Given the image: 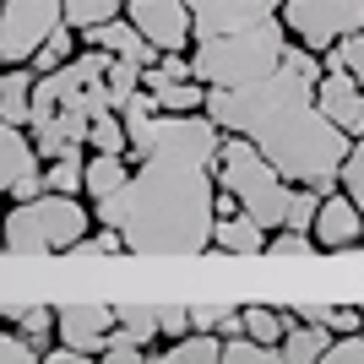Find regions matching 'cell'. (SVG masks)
I'll return each mask as SVG.
<instances>
[{
  "label": "cell",
  "mask_w": 364,
  "mask_h": 364,
  "mask_svg": "<svg viewBox=\"0 0 364 364\" xmlns=\"http://www.w3.org/2000/svg\"><path fill=\"white\" fill-rule=\"evenodd\" d=\"M76 33H82L92 49H109V55H120V60H136V65H152V60H158V49L136 33V22H131L125 11L109 16V22H87V28H76Z\"/></svg>",
  "instance_id": "4fadbf2b"
},
{
  "label": "cell",
  "mask_w": 364,
  "mask_h": 364,
  "mask_svg": "<svg viewBox=\"0 0 364 364\" xmlns=\"http://www.w3.org/2000/svg\"><path fill=\"white\" fill-rule=\"evenodd\" d=\"M125 180H131V168H125V152H92L87 164H82V191H87L92 201L114 196Z\"/></svg>",
  "instance_id": "e0dca14e"
},
{
  "label": "cell",
  "mask_w": 364,
  "mask_h": 364,
  "mask_svg": "<svg viewBox=\"0 0 364 364\" xmlns=\"http://www.w3.org/2000/svg\"><path fill=\"white\" fill-rule=\"evenodd\" d=\"M38 359H49V364H82L87 353H76V348H65V343H60V348H44Z\"/></svg>",
  "instance_id": "b9f144b4"
},
{
  "label": "cell",
  "mask_w": 364,
  "mask_h": 364,
  "mask_svg": "<svg viewBox=\"0 0 364 364\" xmlns=\"http://www.w3.org/2000/svg\"><path fill=\"white\" fill-rule=\"evenodd\" d=\"M316 109L337 131H348V136H364V82L353 71H321L316 82Z\"/></svg>",
  "instance_id": "8fae6325"
},
{
  "label": "cell",
  "mask_w": 364,
  "mask_h": 364,
  "mask_svg": "<svg viewBox=\"0 0 364 364\" xmlns=\"http://www.w3.org/2000/svg\"><path fill=\"white\" fill-rule=\"evenodd\" d=\"M125 250V240H120V228H109V223H98V234H82V240L65 250V256H120Z\"/></svg>",
  "instance_id": "e575fe53"
},
{
  "label": "cell",
  "mask_w": 364,
  "mask_h": 364,
  "mask_svg": "<svg viewBox=\"0 0 364 364\" xmlns=\"http://www.w3.org/2000/svg\"><path fill=\"white\" fill-rule=\"evenodd\" d=\"M261 256H283V261H299V256H316V240L304 228H272V240Z\"/></svg>",
  "instance_id": "d6a6232c"
},
{
  "label": "cell",
  "mask_w": 364,
  "mask_h": 364,
  "mask_svg": "<svg viewBox=\"0 0 364 364\" xmlns=\"http://www.w3.org/2000/svg\"><path fill=\"white\" fill-rule=\"evenodd\" d=\"M0 359H6V364H28V359H38V353H33L16 332H0Z\"/></svg>",
  "instance_id": "ab89813d"
},
{
  "label": "cell",
  "mask_w": 364,
  "mask_h": 364,
  "mask_svg": "<svg viewBox=\"0 0 364 364\" xmlns=\"http://www.w3.org/2000/svg\"><path fill=\"white\" fill-rule=\"evenodd\" d=\"M87 147H92V152H125V125H120V114H114V109L87 120Z\"/></svg>",
  "instance_id": "f546056e"
},
{
  "label": "cell",
  "mask_w": 364,
  "mask_h": 364,
  "mask_svg": "<svg viewBox=\"0 0 364 364\" xmlns=\"http://www.w3.org/2000/svg\"><path fill=\"white\" fill-rule=\"evenodd\" d=\"M289 49V28L267 16L245 33H218V38H196L191 44V76L201 87H245V82H261Z\"/></svg>",
  "instance_id": "3957f363"
},
{
  "label": "cell",
  "mask_w": 364,
  "mask_h": 364,
  "mask_svg": "<svg viewBox=\"0 0 364 364\" xmlns=\"http://www.w3.org/2000/svg\"><path fill=\"white\" fill-rule=\"evenodd\" d=\"M218 131L207 109L158 114L152 147L136 158V174L114 196L92 201V218L120 228L131 256H201L213 245V196H218Z\"/></svg>",
  "instance_id": "6da1fadb"
},
{
  "label": "cell",
  "mask_w": 364,
  "mask_h": 364,
  "mask_svg": "<svg viewBox=\"0 0 364 364\" xmlns=\"http://www.w3.org/2000/svg\"><path fill=\"white\" fill-rule=\"evenodd\" d=\"M223 359L228 364H272L277 348L272 343H256L250 332H234V337H223Z\"/></svg>",
  "instance_id": "4dcf8cb0"
},
{
  "label": "cell",
  "mask_w": 364,
  "mask_h": 364,
  "mask_svg": "<svg viewBox=\"0 0 364 364\" xmlns=\"http://www.w3.org/2000/svg\"><path fill=\"white\" fill-rule=\"evenodd\" d=\"M213 245L228 250V256H261L267 250V228L250 213H223V218H213Z\"/></svg>",
  "instance_id": "5bb4252c"
},
{
  "label": "cell",
  "mask_w": 364,
  "mask_h": 364,
  "mask_svg": "<svg viewBox=\"0 0 364 364\" xmlns=\"http://www.w3.org/2000/svg\"><path fill=\"white\" fill-rule=\"evenodd\" d=\"M71 55H76V28H71V22H60V28L49 33L44 44L33 49V60H28V65H33V71H55V65L71 60Z\"/></svg>",
  "instance_id": "7402d4cb"
},
{
  "label": "cell",
  "mask_w": 364,
  "mask_h": 364,
  "mask_svg": "<svg viewBox=\"0 0 364 364\" xmlns=\"http://www.w3.org/2000/svg\"><path fill=\"white\" fill-rule=\"evenodd\" d=\"M316 82H321V55L289 38L283 60L261 76V82L207 87V104L201 109H207V120H213L223 136L256 141L261 158H272L277 174L289 185L332 191L353 136L337 131L316 109Z\"/></svg>",
  "instance_id": "7a4b0ae2"
},
{
  "label": "cell",
  "mask_w": 364,
  "mask_h": 364,
  "mask_svg": "<svg viewBox=\"0 0 364 364\" xmlns=\"http://www.w3.org/2000/svg\"><path fill=\"white\" fill-rule=\"evenodd\" d=\"M321 364H364V332H337L321 353Z\"/></svg>",
  "instance_id": "d590c367"
},
{
  "label": "cell",
  "mask_w": 364,
  "mask_h": 364,
  "mask_svg": "<svg viewBox=\"0 0 364 364\" xmlns=\"http://www.w3.org/2000/svg\"><path fill=\"white\" fill-rule=\"evenodd\" d=\"M33 65H6L0 71V120L11 125H28V109H33Z\"/></svg>",
  "instance_id": "ac0fdd59"
},
{
  "label": "cell",
  "mask_w": 364,
  "mask_h": 364,
  "mask_svg": "<svg viewBox=\"0 0 364 364\" xmlns=\"http://www.w3.org/2000/svg\"><path fill=\"white\" fill-rule=\"evenodd\" d=\"M337 185L359 201V213H364V136H353L348 158H343V168H337Z\"/></svg>",
  "instance_id": "836d02e7"
},
{
  "label": "cell",
  "mask_w": 364,
  "mask_h": 364,
  "mask_svg": "<svg viewBox=\"0 0 364 364\" xmlns=\"http://www.w3.org/2000/svg\"><path fill=\"white\" fill-rule=\"evenodd\" d=\"M82 164H87V152L49 158V168H44V191H65V196H76V191H82Z\"/></svg>",
  "instance_id": "484cf974"
},
{
  "label": "cell",
  "mask_w": 364,
  "mask_h": 364,
  "mask_svg": "<svg viewBox=\"0 0 364 364\" xmlns=\"http://www.w3.org/2000/svg\"><path fill=\"white\" fill-rule=\"evenodd\" d=\"M218 185L223 191H234V201H240V213H250L267 234L272 228H283V207H289V180L277 174L272 158H261L256 141L245 136H223L218 141V164H213Z\"/></svg>",
  "instance_id": "5b68a950"
},
{
  "label": "cell",
  "mask_w": 364,
  "mask_h": 364,
  "mask_svg": "<svg viewBox=\"0 0 364 364\" xmlns=\"http://www.w3.org/2000/svg\"><path fill=\"white\" fill-rule=\"evenodd\" d=\"M321 71H353L364 82V28L348 33V38H337V44L321 55Z\"/></svg>",
  "instance_id": "603a6c76"
},
{
  "label": "cell",
  "mask_w": 364,
  "mask_h": 364,
  "mask_svg": "<svg viewBox=\"0 0 364 364\" xmlns=\"http://www.w3.org/2000/svg\"><path fill=\"white\" fill-rule=\"evenodd\" d=\"M114 326H120L131 343L147 348L152 337H158V310H152V304H120V310H114Z\"/></svg>",
  "instance_id": "cb8c5ba5"
},
{
  "label": "cell",
  "mask_w": 364,
  "mask_h": 364,
  "mask_svg": "<svg viewBox=\"0 0 364 364\" xmlns=\"http://www.w3.org/2000/svg\"><path fill=\"white\" fill-rule=\"evenodd\" d=\"M65 6V22L71 28H87V22H109V16L125 11V0H60Z\"/></svg>",
  "instance_id": "1f68e13d"
},
{
  "label": "cell",
  "mask_w": 364,
  "mask_h": 364,
  "mask_svg": "<svg viewBox=\"0 0 364 364\" xmlns=\"http://www.w3.org/2000/svg\"><path fill=\"white\" fill-rule=\"evenodd\" d=\"M326 343H332V332H326L321 321L289 316V326H283V337H277V359L283 364H316L321 353H326Z\"/></svg>",
  "instance_id": "9a60e30c"
},
{
  "label": "cell",
  "mask_w": 364,
  "mask_h": 364,
  "mask_svg": "<svg viewBox=\"0 0 364 364\" xmlns=\"http://www.w3.org/2000/svg\"><path fill=\"white\" fill-rule=\"evenodd\" d=\"M109 326H114L109 304H65V310H55V337L76 353H98Z\"/></svg>",
  "instance_id": "7c38bea8"
},
{
  "label": "cell",
  "mask_w": 364,
  "mask_h": 364,
  "mask_svg": "<svg viewBox=\"0 0 364 364\" xmlns=\"http://www.w3.org/2000/svg\"><path fill=\"white\" fill-rule=\"evenodd\" d=\"M321 326H326V332H359V310H353V304H348V310H343V304H326V316H321Z\"/></svg>",
  "instance_id": "f35d334b"
},
{
  "label": "cell",
  "mask_w": 364,
  "mask_h": 364,
  "mask_svg": "<svg viewBox=\"0 0 364 364\" xmlns=\"http://www.w3.org/2000/svg\"><path fill=\"white\" fill-rule=\"evenodd\" d=\"M152 104H158V114H196V109L207 104V87H201L196 76L164 82V87H152Z\"/></svg>",
  "instance_id": "ffe728a7"
},
{
  "label": "cell",
  "mask_w": 364,
  "mask_h": 364,
  "mask_svg": "<svg viewBox=\"0 0 364 364\" xmlns=\"http://www.w3.org/2000/svg\"><path fill=\"white\" fill-rule=\"evenodd\" d=\"M158 332H164L168 343L185 337V332H191V310H185V304H164V310H158Z\"/></svg>",
  "instance_id": "74e56055"
},
{
  "label": "cell",
  "mask_w": 364,
  "mask_h": 364,
  "mask_svg": "<svg viewBox=\"0 0 364 364\" xmlns=\"http://www.w3.org/2000/svg\"><path fill=\"white\" fill-rule=\"evenodd\" d=\"M321 196H326V191H316V185H299V191L289 185V207H283V228H304V234H310V223H316V207H321Z\"/></svg>",
  "instance_id": "f1b7e54d"
},
{
  "label": "cell",
  "mask_w": 364,
  "mask_h": 364,
  "mask_svg": "<svg viewBox=\"0 0 364 364\" xmlns=\"http://www.w3.org/2000/svg\"><path fill=\"white\" fill-rule=\"evenodd\" d=\"M267 6H277V0H267Z\"/></svg>",
  "instance_id": "ee69618b"
},
{
  "label": "cell",
  "mask_w": 364,
  "mask_h": 364,
  "mask_svg": "<svg viewBox=\"0 0 364 364\" xmlns=\"http://www.w3.org/2000/svg\"><path fill=\"white\" fill-rule=\"evenodd\" d=\"M11 321H16V337H22L33 353L49 348V337H55V310H16Z\"/></svg>",
  "instance_id": "4316f807"
},
{
  "label": "cell",
  "mask_w": 364,
  "mask_h": 364,
  "mask_svg": "<svg viewBox=\"0 0 364 364\" xmlns=\"http://www.w3.org/2000/svg\"><path fill=\"white\" fill-rule=\"evenodd\" d=\"M310 240H316V250H332V256H343V250H353V245H364V213L359 201L348 196V191H326L316 207V223H310Z\"/></svg>",
  "instance_id": "9c48e42d"
},
{
  "label": "cell",
  "mask_w": 364,
  "mask_h": 364,
  "mask_svg": "<svg viewBox=\"0 0 364 364\" xmlns=\"http://www.w3.org/2000/svg\"><path fill=\"white\" fill-rule=\"evenodd\" d=\"M277 22L289 28L294 44L326 55L337 38L364 28V0H277Z\"/></svg>",
  "instance_id": "8992f818"
},
{
  "label": "cell",
  "mask_w": 364,
  "mask_h": 364,
  "mask_svg": "<svg viewBox=\"0 0 364 364\" xmlns=\"http://www.w3.org/2000/svg\"><path fill=\"white\" fill-rule=\"evenodd\" d=\"M28 168H38L33 136L22 131V125L0 120V191H11V180H16V174H28Z\"/></svg>",
  "instance_id": "2e32d148"
},
{
  "label": "cell",
  "mask_w": 364,
  "mask_h": 364,
  "mask_svg": "<svg viewBox=\"0 0 364 364\" xmlns=\"http://www.w3.org/2000/svg\"><path fill=\"white\" fill-rule=\"evenodd\" d=\"M38 191H44V174H38V168H28V174H16V180H11V191H6V196L28 201V196H38Z\"/></svg>",
  "instance_id": "60d3db41"
},
{
  "label": "cell",
  "mask_w": 364,
  "mask_h": 364,
  "mask_svg": "<svg viewBox=\"0 0 364 364\" xmlns=\"http://www.w3.org/2000/svg\"><path fill=\"white\" fill-rule=\"evenodd\" d=\"M98 359H109V364H136V359H141V343H131L120 326H109V332H104V348H98Z\"/></svg>",
  "instance_id": "8d00e7d4"
},
{
  "label": "cell",
  "mask_w": 364,
  "mask_h": 364,
  "mask_svg": "<svg viewBox=\"0 0 364 364\" xmlns=\"http://www.w3.org/2000/svg\"><path fill=\"white\" fill-rule=\"evenodd\" d=\"M65 22L60 0H0V65H28L33 49Z\"/></svg>",
  "instance_id": "52a82bcc"
},
{
  "label": "cell",
  "mask_w": 364,
  "mask_h": 364,
  "mask_svg": "<svg viewBox=\"0 0 364 364\" xmlns=\"http://www.w3.org/2000/svg\"><path fill=\"white\" fill-rule=\"evenodd\" d=\"M185 6H191V33L196 38L245 33L256 22H267V16H277V6H267V0H185Z\"/></svg>",
  "instance_id": "30bf717a"
},
{
  "label": "cell",
  "mask_w": 364,
  "mask_h": 364,
  "mask_svg": "<svg viewBox=\"0 0 364 364\" xmlns=\"http://www.w3.org/2000/svg\"><path fill=\"white\" fill-rule=\"evenodd\" d=\"M125 16L136 22V33L158 49V55H174V49L196 44V33H191V6H185V0H131Z\"/></svg>",
  "instance_id": "ba28073f"
},
{
  "label": "cell",
  "mask_w": 364,
  "mask_h": 364,
  "mask_svg": "<svg viewBox=\"0 0 364 364\" xmlns=\"http://www.w3.org/2000/svg\"><path fill=\"white\" fill-rule=\"evenodd\" d=\"M359 332H364V310H359Z\"/></svg>",
  "instance_id": "7bdbcfd3"
},
{
  "label": "cell",
  "mask_w": 364,
  "mask_h": 364,
  "mask_svg": "<svg viewBox=\"0 0 364 364\" xmlns=\"http://www.w3.org/2000/svg\"><path fill=\"white\" fill-rule=\"evenodd\" d=\"M240 321H245V332L256 337V343H272V348H277V337H283V326H289V310H272V304H245Z\"/></svg>",
  "instance_id": "44dd1931"
},
{
  "label": "cell",
  "mask_w": 364,
  "mask_h": 364,
  "mask_svg": "<svg viewBox=\"0 0 364 364\" xmlns=\"http://www.w3.org/2000/svg\"><path fill=\"white\" fill-rule=\"evenodd\" d=\"M164 359H168V364H207V359H223V337H218V332H196V326H191L185 337H174V343L164 348Z\"/></svg>",
  "instance_id": "d6986e66"
},
{
  "label": "cell",
  "mask_w": 364,
  "mask_h": 364,
  "mask_svg": "<svg viewBox=\"0 0 364 364\" xmlns=\"http://www.w3.org/2000/svg\"><path fill=\"white\" fill-rule=\"evenodd\" d=\"M87 207L65 191H38V196L16 201L6 223H0V245H6V256H60L71 250L82 234H87Z\"/></svg>",
  "instance_id": "277c9868"
},
{
  "label": "cell",
  "mask_w": 364,
  "mask_h": 364,
  "mask_svg": "<svg viewBox=\"0 0 364 364\" xmlns=\"http://www.w3.org/2000/svg\"><path fill=\"white\" fill-rule=\"evenodd\" d=\"M104 87H109V98H114V109H120L125 98L141 87V65H136V60H120V55H109V65H104Z\"/></svg>",
  "instance_id": "83f0119b"
},
{
  "label": "cell",
  "mask_w": 364,
  "mask_h": 364,
  "mask_svg": "<svg viewBox=\"0 0 364 364\" xmlns=\"http://www.w3.org/2000/svg\"><path fill=\"white\" fill-rule=\"evenodd\" d=\"M191 326H196V332H218V337L245 332V321H240L234 304H196V310H191Z\"/></svg>",
  "instance_id": "d4e9b609"
}]
</instances>
